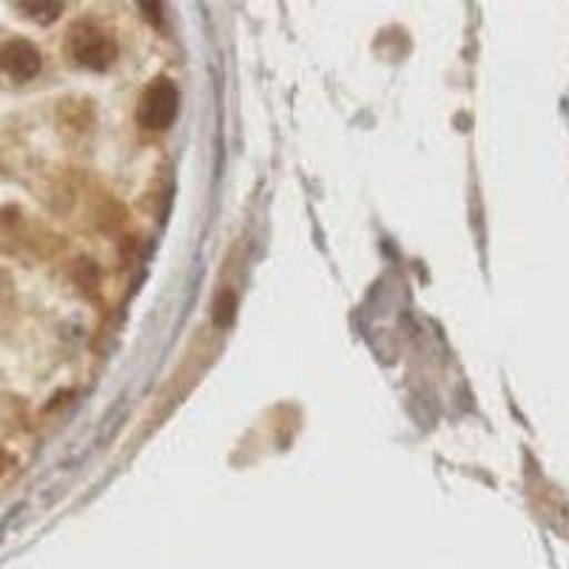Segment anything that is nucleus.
<instances>
[{
  "label": "nucleus",
  "mask_w": 569,
  "mask_h": 569,
  "mask_svg": "<svg viewBox=\"0 0 569 569\" xmlns=\"http://www.w3.org/2000/svg\"><path fill=\"white\" fill-rule=\"evenodd\" d=\"M233 317V293H222L220 299H217V322L220 325H228Z\"/></svg>",
  "instance_id": "obj_5"
},
{
  "label": "nucleus",
  "mask_w": 569,
  "mask_h": 569,
  "mask_svg": "<svg viewBox=\"0 0 569 569\" xmlns=\"http://www.w3.org/2000/svg\"><path fill=\"white\" fill-rule=\"evenodd\" d=\"M177 109H180V94H177V86L171 80L160 78L142 91L140 106H137V120L140 126L151 131L169 129L174 123Z\"/></svg>",
  "instance_id": "obj_2"
},
{
  "label": "nucleus",
  "mask_w": 569,
  "mask_h": 569,
  "mask_svg": "<svg viewBox=\"0 0 569 569\" xmlns=\"http://www.w3.org/2000/svg\"><path fill=\"white\" fill-rule=\"evenodd\" d=\"M66 54L83 69L103 71L114 63L117 43L106 29L91 20H78L66 34Z\"/></svg>",
  "instance_id": "obj_1"
},
{
  "label": "nucleus",
  "mask_w": 569,
  "mask_h": 569,
  "mask_svg": "<svg viewBox=\"0 0 569 569\" xmlns=\"http://www.w3.org/2000/svg\"><path fill=\"white\" fill-rule=\"evenodd\" d=\"M20 9H23L29 18L40 20V23H49V20L58 18L63 3H20Z\"/></svg>",
  "instance_id": "obj_4"
},
{
  "label": "nucleus",
  "mask_w": 569,
  "mask_h": 569,
  "mask_svg": "<svg viewBox=\"0 0 569 569\" xmlns=\"http://www.w3.org/2000/svg\"><path fill=\"white\" fill-rule=\"evenodd\" d=\"M40 52L34 49L29 40H7L0 46V74L14 83H27V80H34L40 74Z\"/></svg>",
  "instance_id": "obj_3"
},
{
  "label": "nucleus",
  "mask_w": 569,
  "mask_h": 569,
  "mask_svg": "<svg viewBox=\"0 0 569 569\" xmlns=\"http://www.w3.org/2000/svg\"><path fill=\"white\" fill-rule=\"evenodd\" d=\"M9 467V459H7V453H3V450H0V472L7 470Z\"/></svg>",
  "instance_id": "obj_6"
}]
</instances>
